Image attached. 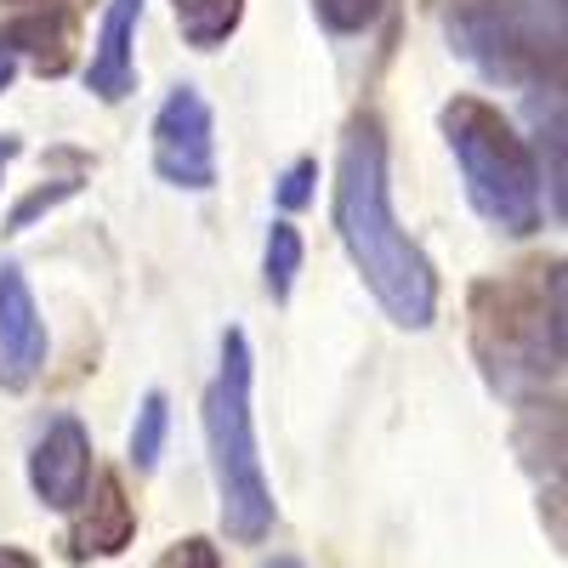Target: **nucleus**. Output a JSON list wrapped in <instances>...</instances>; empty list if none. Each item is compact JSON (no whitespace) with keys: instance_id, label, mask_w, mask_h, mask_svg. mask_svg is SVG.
Wrapping results in <instances>:
<instances>
[{"instance_id":"423d86ee","label":"nucleus","mask_w":568,"mask_h":568,"mask_svg":"<svg viewBox=\"0 0 568 568\" xmlns=\"http://www.w3.org/2000/svg\"><path fill=\"white\" fill-rule=\"evenodd\" d=\"M149 149H154V176L182 187V194H205L216 187V120L211 103L194 85H176L160 103L149 125Z\"/></svg>"},{"instance_id":"6e6552de","label":"nucleus","mask_w":568,"mask_h":568,"mask_svg":"<svg viewBox=\"0 0 568 568\" xmlns=\"http://www.w3.org/2000/svg\"><path fill=\"white\" fill-rule=\"evenodd\" d=\"M29 484L40 495V506L52 511H74L85 484H91V433L74 415H52V426L40 433L34 455H29Z\"/></svg>"},{"instance_id":"0eeeda50","label":"nucleus","mask_w":568,"mask_h":568,"mask_svg":"<svg viewBox=\"0 0 568 568\" xmlns=\"http://www.w3.org/2000/svg\"><path fill=\"white\" fill-rule=\"evenodd\" d=\"M45 369V318L18 267H0V387L29 393Z\"/></svg>"},{"instance_id":"aec40b11","label":"nucleus","mask_w":568,"mask_h":568,"mask_svg":"<svg viewBox=\"0 0 568 568\" xmlns=\"http://www.w3.org/2000/svg\"><path fill=\"white\" fill-rule=\"evenodd\" d=\"M0 568H40V557H29L18 546H0Z\"/></svg>"},{"instance_id":"f03ea898","label":"nucleus","mask_w":568,"mask_h":568,"mask_svg":"<svg viewBox=\"0 0 568 568\" xmlns=\"http://www.w3.org/2000/svg\"><path fill=\"white\" fill-rule=\"evenodd\" d=\"M466 329L484 382L517 404V415L562 404V256H535L511 273L478 278L466 291Z\"/></svg>"},{"instance_id":"4be33fe9","label":"nucleus","mask_w":568,"mask_h":568,"mask_svg":"<svg viewBox=\"0 0 568 568\" xmlns=\"http://www.w3.org/2000/svg\"><path fill=\"white\" fill-rule=\"evenodd\" d=\"M12 74H18V63H12L7 52H0V98H7V91H12Z\"/></svg>"},{"instance_id":"412c9836","label":"nucleus","mask_w":568,"mask_h":568,"mask_svg":"<svg viewBox=\"0 0 568 568\" xmlns=\"http://www.w3.org/2000/svg\"><path fill=\"white\" fill-rule=\"evenodd\" d=\"M18 154H23V142H18V136H7V131H0V182H7V165H12Z\"/></svg>"},{"instance_id":"1a4fd4ad","label":"nucleus","mask_w":568,"mask_h":568,"mask_svg":"<svg viewBox=\"0 0 568 568\" xmlns=\"http://www.w3.org/2000/svg\"><path fill=\"white\" fill-rule=\"evenodd\" d=\"M131 540H136V506L120 484V471H98L80 495V517L63 546L74 562H85V557H120Z\"/></svg>"},{"instance_id":"5701e85b","label":"nucleus","mask_w":568,"mask_h":568,"mask_svg":"<svg viewBox=\"0 0 568 568\" xmlns=\"http://www.w3.org/2000/svg\"><path fill=\"white\" fill-rule=\"evenodd\" d=\"M267 568H302V562H296V557H273Z\"/></svg>"},{"instance_id":"7ed1b4c3","label":"nucleus","mask_w":568,"mask_h":568,"mask_svg":"<svg viewBox=\"0 0 568 568\" xmlns=\"http://www.w3.org/2000/svg\"><path fill=\"white\" fill-rule=\"evenodd\" d=\"M251 382H256V358L245 329L222 336V364L205 387V444H211V471H216V495H222V529L233 546H262L273 535V489L256 455V409H251Z\"/></svg>"},{"instance_id":"39448f33","label":"nucleus","mask_w":568,"mask_h":568,"mask_svg":"<svg viewBox=\"0 0 568 568\" xmlns=\"http://www.w3.org/2000/svg\"><path fill=\"white\" fill-rule=\"evenodd\" d=\"M449 52L511 91H562V7L540 0H433Z\"/></svg>"},{"instance_id":"ddd939ff","label":"nucleus","mask_w":568,"mask_h":568,"mask_svg":"<svg viewBox=\"0 0 568 568\" xmlns=\"http://www.w3.org/2000/svg\"><path fill=\"white\" fill-rule=\"evenodd\" d=\"M296 273H302V233H296V222H273L267 245H262V284H267V296L291 302Z\"/></svg>"},{"instance_id":"4468645a","label":"nucleus","mask_w":568,"mask_h":568,"mask_svg":"<svg viewBox=\"0 0 568 568\" xmlns=\"http://www.w3.org/2000/svg\"><path fill=\"white\" fill-rule=\"evenodd\" d=\"M85 176H91V160H85V154H80V160H69V171H63V176H52L45 187H34V194L7 216V233H23V227H34V216H45V211H58L63 200H74L80 187H85Z\"/></svg>"},{"instance_id":"6ab92c4d","label":"nucleus","mask_w":568,"mask_h":568,"mask_svg":"<svg viewBox=\"0 0 568 568\" xmlns=\"http://www.w3.org/2000/svg\"><path fill=\"white\" fill-rule=\"evenodd\" d=\"M0 7H7V12H18V7H34V12H85L91 7V0H0Z\"/></svg>"},{"instance_id":"f257e3e1","label":"nucleus","mask_w":568,"mask_h":568,"mask_svg":"<svg viewBox=\"0 0 568 568\" xmlns=\"http://www.w3.org/2000/svg\"><path fill=\"white\" fill-rule=\"evenodd\" d=\"M329 216H336V233H342L358 278H364V291L382 302V313L398 329H426L438 318V267L404 233V222L393 211L387 125L375 109H358L342 131Z\"/></svg>"},{"instance_id":"f3484780","label":"nucleus","mask_w":568,"mask_h":568,"mask_svg":"<svg viewBox=\"0 0 568 568\" xmlns=\"http://www.w3.org/2000/svg\"><path fill=\"white\" fill-rule=\"evenodd\" d=\"M313 194H318V160H313V154H302L291 171L278 176L273 200H278V211H307V205H313Z\"/></svg>"},{"instance_id":"9d476101","label":"nucleus","mask_w":568,"mask_h":568,"mask_svg":"<svg viewBox=\"0 0 568 568\" xmlns=\"http://www.w3.org/2000/svg\"><path fill=\"white\" fill-rule=\"evenodd\" d=\"M74 40H80V18L74 12H34V7H18L0 18V52L7 58H23L34 74L58 80L74 69Z\"/></svg>"},{"instance_id":"a211bd4d","label":"nucleus","mask_w":568,"mask_h":568,"mask_svg":"<svg viewBox=\"0 0 568 568\" xmlns=\"http://www.w3.org/2000/svg\"><path fill=\"white\" fill-rule=\"evenodd\" d=\"M154 568H222V557H216V546L205 535H187V540L165 546V557Z\"/></svg>"},{"instance_id":"9b49d317","label":"nucleus","mask_w":568,"mask_h":568,"mask_svg":"<svg viewBox=\"0 0 568 568\" xmlns=\"http://www.w3.org/2000/svg\"><path fill=\"white\" fill-rule=\"evenodd\" d=\"M136 23H142V0H109L98 45L85 63V85L98 103H125L136 91Z\"/></svg>"},{"instance_id":"20e7f679","label":"nucleus","mask_w":568,"mask_h":568,"mask_svg":"<svg viewBox=\"0 0 568 568\" xmlns=\"http://www.w3.org/2000/svg\"><path fill=\"white\" fill-rule=\"evenodd\" d=\"M444 142L460 165L466 200L489 227H500L506 240H529V233L546 222V194H540V160L529 149V136H517V125L484 103L460 91V98L444 103L438 114Z\"/></svg>"},{"instance_id":"dca6fc26","label":"nucleus","mask_w":568,"mask_h":568,"mask_svg":"<svg viewBox=\"0 0 568 568\" xmlns=\"http://www.w3.org/2000/svg\"><path fill=\"white\" fill-rule=\"evenodd\" d=\"M313 12L329 34H364L375 18L387 12V0H313Z\"/></svg>"},{"instance_id":"f8f14e48","label":"nucleus","mask_w":568,"mask_h":568,"mask_svg":"<svg viewBox=\"0 0 568 568\" xmlns=\"http://www.w3.org/2000/svg\"><path fill=\"white\" fill-rule=\"evenodd\" d=\"M171 12L194 52H222L245 23V0H171Z\"/></svg>"},{"instance_id":"2eb2a0df","label":"nucleus","mask_w":568,"mask_h":568,"mask_svg":"<svg viewBox=\"0 0 568 568\" xmlns=\"http://www.w3.org/2000/svg\"><path fill=\"white\" fill-rule=\"evenodd\" d=\"M165 433H171V398L165 393H149V398H142V409H136V426H131V466L136 471H154L160 466Z\"/></svg>"}]
</instances>
